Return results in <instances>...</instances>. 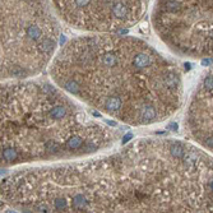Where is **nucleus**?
Returning <instances> with one entry per match:
<instances>
[{"label": "nucleus", "instance_id": "7", "mask_svg": "<svg viewBox=\"0 0 213 213\" xmlns=\"http://www.w3.org/2000/svg\"><path fill=\"white\" fill-rule=\"evenodd\" d=\"M184 126L194 142L213 153V67L202 74L191 91Z\"/></svg>", "mask_w": 213, "mask_h": 213}, {"label": "nucleus", "instance_id": "1", "mask_svg": "<svg viewBox=\"0 0 213 213\" xmlns=\"http://www.w3.org/2000/svg\"><path fill=\"white\" fill-rule=\"evenodd\" d=\"M2 212L213 213V153L195 142L139 138L114 152L14 169Z\"/></svg>", "mask_w": 213, "mask_h": 213}, {"label": "nucleus", "instance_id": "4", "mask_svg": "<svg viewBox=\"0 0 213 213\" xmlns=\"http://www.w3.org/2000/svg\"><path fill=\"white\" fill-rule=\"evenodd\" d=\"M60 21L51 0H2V80L39 77L50 67Z\"/></svg>", "mask_w": 213, "mask_h": 213}, {"label": "nucleus", "instance_id": "6", "mask_svg": "<svg viewBox=\"0 0 213 213\" xmlns=\"http://www.w3.org/2000/svg\"><path fill=\"white\" fill-rule=\"evenodd\" d=\"M60 19L83 33L119 32L139 22L153 0H51Z\"/></svg>", "mask_w": 213, "mask_h": 213}, {"label": "nucleus", "instance_id": "2", "mask_svg": "<svg viewBox=\"0 0 213 213\" xmlns=\"http://www.w3.org/2000/svg\"><path fill=\"white\" fill-rule=\"evenodd\" d=\"M49 73L83 105L129 126L167 121L184 104L178 63L134 36H77L59 49Z\"/></svg>", "mask_w": 213, "mask_h": 213}, {"label": "nucleus", "instance_id": "5", "mask_svg": "<svg viewBox=\"0 0 213 213\" xmlns=\"http://www.w3.org/2000/svg\"><path fill=\"white\" fill-rule=\"evenodd\" d=\"M151 24L172 54L213 59V0H153Z\"/></svg>", "mask_w": 213, "mask_h": 213}, {"label": "nucleus", "instance_id": "3", "mask_svg": "<svg viewBox=\"0 0 213 213\" xmlns=\"http://www.w3.org/2000/svg\"><path fill=\"white\" fill-rule=\"evenodd\" d=\"M0 96L3 170L84 158L120 138L54 80H2Z\"/></svg>", "mask_w": 213, "mask_h": 213}]
</instances>
